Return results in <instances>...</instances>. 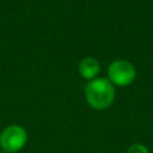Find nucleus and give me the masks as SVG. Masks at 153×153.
I'll use <instances>...</instances> for the list:
<instances>
[{
  "instance_id": "1",
  "label": "nucleus",
  "mask_w": 153,
  "mask_h": 153,
  "mask_svg": "<svg viewBox=\"0 0 153 153\" xmlns=\"http://www.w3.org/2000/svg\"><path fill=\"white\" fill-rule=\"evenodd\" d=\"M85 97L88 105L96 110L109 108L115 99V88L110 80L96 78L87 82L85 87Z\"/></svg>"
},
{
  "instance_id": "5",
  "label": "nucleus",
  "mask_w": 153,
  "mask_h": 153,
  "mask_svg": "<svg viewBox=\"0 0 153 153\" xmlns=\"http://www.w3.org/2000/svg\"><path fill=\"white\" fill-rule=\"evenodd\" d=\"M127 153H149V152L146 146L141 143H134L127 149Z\"/></svg>"
},
{
  "instance_id": "2",
  "label": "nucleus",
  "mask_w": 153,
  "mask_h": 153,
  "mask_svg": "<svg viewBox=\"0 0 153 153\" xmlns=\"http://www.w3.org/2000/svg\"><path fill=\"white\" fill-rule=\"evenodd\" d=\"M27 140V133L24 127L12 124L6 127L0 135V146L2 151L14 153L22 149Z\"/></svg>"
},
{
  "instance_id": "4",
  "label": "nucleus",
  "mask_w": 153,
  "mask_h": 153,
  "mask_svg": "<svg viewBox=\"0 0 153 153\" xmlns=\"http://www.w3.org/2000/svg\"><path fill=\"white\" fill-rule=\"evenodd\" d=\"M79 73L80 75L84 78V79H88V80H92L94 79V76L99 73V69H100V66H99V62L97 59L94 57H84L80 62H79Z\"/></svg>"
},
{
  "instance_id": "6",
  "label": "nucleus",
  "mask_w": 153,
  "mask_h": 153,
  "mask_svg": "<svg viewBox=\"0 0 153 153\" xmlns=\"http://www.w3.org/2000/svg\"><path fill=\"white\" fill-rule=\"evenodd\" d=\"M0 153H8V152H6V151H2V152H0Z\"/></svg>"
},
{
  "instance_id": "3",
  "label": "nucleus",
  "mask_w": 153,
  "mask_h": 153,
  "mask_svg": "<svg viewBox=\"0 0 153 153\" xmlns=\"http://www.w3.org/2000/svg\"><path fill=\"white\" fill-rule=\"evenodd\" d=\"M108 75L112 85L115 84L117 86H127L134 81L136 71L131 62L127 60H116L109 66Z\"/></svg>"
}]
</instances>
